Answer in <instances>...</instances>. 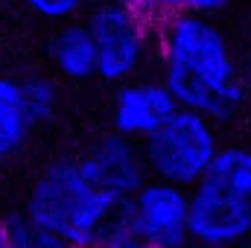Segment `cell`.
I'll return each mask as SVG.
<instances>
[{
    "instance_id": "cell-10",
    "label": "cell",
    "mask_w": 251,
    "mask_h": 248,
    "mask_svg": "<svg viewBox=\"0 0 251 248\" xmlns=\"http://www.w3.org/2000/svg\"><path fill=\"white\" fill-rule=\"evenodd\" d=\"M32 128L35 120L29 114L21 79L0 76V164L15 158L26 146Z\"/></svg>"
},
{
    "instance_id": "cell-17",
    "label": "cell",
    "mask_w": 251,
    "mask_h": 248,
    "mask_svg": "<svg viewBox=\"0 0 251 248\" xmlns=\"http://www.w3.org/2000/svg\"><path fill=\"white\" fill-rule=\"evenodd\" d=\"M12 240H15V219H6L0 213V248H12Z\"/></svg>"
},
{
    "instance_id": "cell-9",
    "label": "cell",
    "mask_w": 251,
    "mask_h": 248,
    "mask_svg": "<svg viewBox=\"0 0 251 248\" xmlns=\"http://www.w3.org/2000/svg\"><path fill=\"white\" fill-rule=\"evenodd\" d=\"M50 62L67 82L97 79V44L85 21H62V26L50 38Z\"/></svg>"
},
{
    "instance_id": "cell-1",
    "label": "cell",
    "mask_w": 251,
    "mask_h": 248,
    "mask_svg": "<svg viewBox=\"0 0 251 248\" xmlns=\"http://www.w3.org/2000/svg\"><path fill=\"white\" fill-rule=\"evenodd\" d=\"M161 82L178 108L204 114L216 125L234 123L246 105L240 79V44L216 15H170L155 21Z\"/></svg>"
},
{
    "instance_id": "cell-5",
    "label": "cell",
    "mask_w": 251,
    "mask_h": 248,
    "mask_svg": "<svg viewBox=\"0 0 251 248\" xmlns=\"http://www.w3.org/2000/svg\"><path fill=\"white\" fill-rule=\"evenodd\" d=\"M85 24L97 44V76L102 82L120 85L140 76L155 53V21L137 3L100 0Z\"/></svg>"
},
{
    "instance_id": "cell-11",
    "label": "cell",
    "mask_w": 251,
    "mask_h": 248,
    "mask_svg": "<svg viewBox=\"0 0 251 248\" xmlns=\"http://www.w3.org/2000/svg\"><path fill=\"white\" fill-rule=\"evenodd\" d=\"M21 85H24V97L35 125L50 123L59 111V85L50 76H26L21 79Z\"/></svg>"
},
{
    "instance_id": "cell-15",
    "label": "cell",
    "mask_w": 251,
    "mask_h": 248,
    "mask_svg": "<svg viewBox=\"0 0 251 248\" xmlns=\"http://www.w3.org/2000/svg\"><path fill=\"white\" fill-rule=\"evenodd\" d=\"M82 248H152V246H146L140 237H134L126 225H120V222L114 219L100 237H94L88 246H82Z\"/></svg>"
},
{
    "instance_id": "cell-8",
    "label": "cell",
    "mask_w": 251,
    "mask_h": 248,
    "mask_svg": "<svg viewBox=\"0 0 251 248\" xmlns=\"http://www.w3.org/2000/svg\"><path fill=\"white\" fill-rule=\"evenodd\" d=\"M79 164L105 193H111L120 201H126L149 178L140 143L114 131L108 137H100L85 155H79Z\"/></svg>"
},
{
    "instance_id": "cell-2",
    "label": "cell",
    "mask_w": 251,
    "mask_h": 248,
    "mask_svg": "<svg viewBox=\"0 0 251 248\" xmlns=\"http://www.w3.org/2000/svg\"><path fill=\"white\" fill-rule=\"evenodd\" d=\"M123 201L97 184L79 164V158H64L32 181L24 219L35 228L82 248L100 237L120 213Z\"/></svg>"
},
{
    "instance_id": "cell-16",
    "label": "cell",
    "mask_w": 251,
    "mask_h": 248,
    "mask_svg": "<svg viewBox=\"0 0 251 248\" xmlns=\"http://www.w3.org/2000/svg\"><path fill=\"white\" fill-rule=\"evenodd\" d=\"M240 79H243L246 97L251 102V47H240Z\"/></svg>"
},
{
    "instance_id": "cell-14",
    "label": "cell",
    "mask_w": 251,
    "mask_h": 248,
    "mask_svg": "<svg viewBox=\"0 0 251 248\" xmlns=\"http://www.w3.org/2000/svg\"><path fill=\"white\" fill-rule=\"evenodd\" d=\"M12 248H76L70 243H64L59 237L35 228L32 222H26L24 216L15 219V240H12Z\"/></svg>"
},
{
    "instance_id": "cell-7",
    "label": "cell",
    "mask_w": 251,
    "mask_h": 248,
    "mask_svg": "<svg viewBox=\"0 0 251 248\" xmlns=\"http://www.w3.org/2000/svg\"><path fill=\"white\" fill-rule=\"evenodd\" d=\"M176 99L161 79H128L120 82L114 102H111V128L128 140L149 137L158 125L176 111Z\"/></svg>"
},
{
    "instance_id": "cell-12",
    "label": "cell",
    "mask_w": 251,
    "mask_h": 248,
    "mask_svg": "<svg viewBox=\"0 0 251 248\" xmlns=\"http://www.w3.org/2000/svg\"><path fill=\"white\" fill-rule=\"evenodd\" d=\"M152 21H164L170 15H184V12H193V15H222L228 12V6L234 0H134Z\"/></svg>"
},
{
    "instance_id": "cell-4",
    "label": "cell",
    "mask_w": 251,
    "mask_h": 248,
    "mask_svg": "<svg viewBox=\"0 0 251 248\" xmlns=\"http://www.w3.org/2000/svg\"><path fill=\"white\" fill-rule=\"evenodd\" d=\"M219 149V125L190 108H176L149 137L140 140L146 173L187 190L207 173Z\"/></svg>"
},
{
    "instance_id": "cell-18",
    "label": "cell",
    "mask_w": 251,
    "mask_h": 248,
    "mask_svg": "<svg viewBox=\"0 0 251 248\" xmlns=\"http://www.w3.org/2000/svg\"><path fill=\"white\" fill-rule=\"evenodd\" d=\"M240 47H251V9H249V15H246V24H243V41H240Z\"/></svg>"
},
{
    "instance_id": "cell-13",
    "label": "cell",
    "mask_w": 251,
    "mask_h": 248,
    "mask_svg": "<svg viewBox=\"0 0 251 248\" xmlns=\"http://www.w3.org/2000/svg\"><path fill=\"white\" fill-rule=\"evenodd\" d=\"M21 3L32 15H38L44 21H59L62 24V21L76 18L79 12H85L91 0H21Z\"/></svg>"
},
{
    "instance_id": "cell-19",
    "label": "cell",
    "mask_w": 251,
    "mask_h": 248,
    "mask_svg": "<svg viewBox=\"0 0 251 248\" xmlns=\"http://www.w3.org/2000/svg\"><path fill=\"white\" fill-rule=\"evenodd\" d=\"M108 3H134V0H108Z\"/></svg>"
},
{
    "instance_id": "cell-3",
    "label": "cell",
    "mask_w": 251,
    "mask_h": 248,
    "mask_svg": "<svg viewBox=\"0 0 251 248\" xmlns=\"http://www.w3.org/2000/svg\"><path fill=\"white\" fill-rule=\"evenodd\" d=\"M193 248H240L251 240V146H222L190 187Z\"/></svg>"
},
{
    "instance_id": "cell-6",
    "label": "cell",
    "mask_w": 251,
    "mask_h": 248,
    "mask_svg": "<svg viewBox=\"0 0 251 248\" xmlns=\"http://www.w3.org/2000/svg\"><path fill=\"white\" fill-rule=\"evenodd\" d=\"M117 222L152 248H193L187 187L149 175L123 201Z\"/></svg>"
}]
</instances>
